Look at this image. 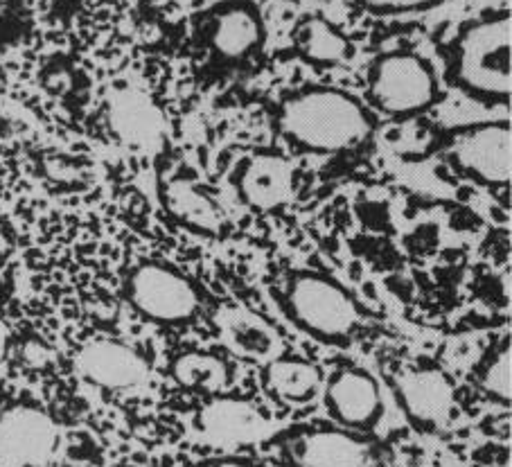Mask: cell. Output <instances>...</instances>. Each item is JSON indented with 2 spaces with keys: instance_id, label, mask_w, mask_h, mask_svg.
<instances>
[{
  "instance_id": "6da1fadb",
  "label": "cell",
  "mask_w": 512,
  "mask_h": 467,
  "mask_svg": "<svg viewBox=\"0 0 512 467\" xmlns=\"http://www.w3.org/2000/svg\"><path fill=\"white\" fill-rule=\"evenodd\" d=\"M276 122L289 145L310 154L352 152L375 134L373 109L332 86H303L285 95Z\"/></svg>"
},
{
  "instance_id": "7a4b0ae2",
  "label": "cell",
  "mask_w": 512,
  "mask_h": 467,
  "mask_svg": "<svg viewBox=\"0 0 512 467\" xmlns=\"http://www.w3.org/2000/svg\"><path fill=\"white\" fill-rule=\"evenodd\" d=\"M512 21L492 14L465 23L449 43V77L483 102H508L512 95Z\"/></svg>"
},
{
  "instance_id": "3957f363",
  "label": "cell",
  "mask_w": 512,
  "mask_h": 467,
  "mask_svg": "<svg viewBox=\"0 0 512 467\" xmlns=\"http://www.w3.org/2000/svg\"><path fill=\"white\" fill-rule=\"evenodd\" d=\"M282 305L298 330L334 346H346L364 323L357 298L334 278L316 271L294 273L287 280Z\"/></svg>"
},
{
  "instance_id": "277c9868",
  "label": "cell",
  "mask_w": 512,
  "mask_h": 467,
  "mask_svg": "<svg viewBox=\"0 0 512 467\" xmlns=\"http://www.w3.org/2000/svg\"><path fill=\"white\" fill-rule=\"evenodd\" d=\"M440 98L438 75L418 52L393 50L368 68V102L388 118H413L429 111Z\"/></svg>"
},
{
  "instance_id": "5b68a950",
  "label": "cell",
  "mask_w": 512,
  "mask_h": 467,
  "mask_svg": "<svg viewBox=\"0 0 512 467\" xmlns=\"http://www.w3.org/2000/svg\"><path fill=\"white\" fill-rule=\"evenodd\" d=\"M125 296L140 316L161 325L190 323L201 307L192 280L163 262H143L131 269Z\"/></svg>"
},
{
  "instance_id": "8992f818",
  "label": "cell",
  "mask_w": 512,
  "mask_h": 467,
  "mask_svg": "<svg viewBox=\"0 0 512 467\" xmlns=\"http://www.w3.org/2000/svg\"><path fill=\"white\" fill-rule=\"evenodd\" d=\"M445 158L465 179L497 190L512 179V134L506 120L479 122L452 131Z\"/></svg>"
},
{
  "instance_id": "52a82bcc",
  "label": "cell",
  "mask_w": 512,
  "mask_h": 467,
  "mask_svg": "<svg viewBox=\"0 0 512 467\" xmlns=\"http://www.w3.org/2000/svg\"><path fill=\"white\" fill-rule=\"evenodd\" d=\"M59 449V427L34 404L0 409V467H48Z\"/></svg>"
},
{
  "instance_id": "ba28073f",
  "label": "cell",
  "mask_w": 512,
  "mask_h": 467,
  "mask_svg": "<svg viewBox=\"0 0 512 467\" xmlns=\"http://www.w3.org/2000/svg\"><path fill=\"white\" fill-rule=\"evenodd\" d=\"M294 467H375L377 445L361 431L346 427H303L285 438Z\"/></svg>"
},
{
  "instance_id": "9c48e42d",
  "label": "cell",
  "mask_w": 512,
  "mask_h": 467,
  "mask_svg": "<svg viewBox=\"0 0 512 467\" xmlns=\"http://www.w3.org/2000/svg\"><path fill=\"white\" fill-rule=\"evenodd\" d=\"M397 402L413 425L425 431H440L456 411V389L445 370L416 366L395 380Z\"/></svg>"
},
{
  "instance_id": "30bf717a",
  "label": "cell",
  "mask_w": 512,
  "mask_h": 467,
  "mask_svg": "<svg viewBox=\"0 0 512 467\" xmlns=\"http://www.w3.org/2000/svg\"><path fill=\"white\" fill-rule=\"evenodd\" d=\"M323 402L339 427L368 431L382 418V393L373 375L364 368L343 366L323 382Z\"/></svg>"
},
{
  "instance_id": "8fae6325",
  "label": "cell",
  "mask_w": 512,
  "mask_h": 467,
  "mask_svg": "<svg viewBox=\"0 0 512 467\" xmlns=\"http://www.w3.org/2000/svg\"><path fill=\"white\" fill-rule=\"evenodd\" d=\"M197 429L210 445L233 449L258 445L271 434L267 416L244 398L215 395L197 411Z\"/></svg>"
},
{
  "instance_id": "7c38bea8",
  "label": "cell",
  "mask_w": 512,
  "mask_h": 467,
  "mask_svg": "<svg viewBox=\"0 0 512 467\" xmlns=\"http://www.w3.org/2000/svg\"><path fill=\"white\" fill-rule=\"evenodd\" d=\"M235 188L242 204L258 213H276L289 206L296 192L294 163L285 154L258 152L237 167Z\"/></svg>"
},
{
  "instance_id": "4fadbf2b",
  "label": "cell",
  "mask_w": 512,
  "mask_h": 467,
  "mask_svg": "<svg viewBox=\"0 0 512 467\" xmlns=\"http://www.w3.org/2000/svg\"><path fill=\"white\" fill-rule=\"evenodd\" d=\"M79 377L104 391L138 389L149 380V364L136 348L113 339H97L77 352Z\"/></svg>"
},
{
  "instance_id": "5bb4252c",
  "label": "cell",
  "mask_w": 512,
  "mask_h": 467,
  "mask_svg": "<svg viewBox=\"0 0 512 467\" xmlns=\"http://www.w3.org/2000/svg\"><path fill=\"white\" fill-rule=\"evenodd\" d=\"M217 339L231 355L246 361H267L282 355V334L260 312L242 303H226L213 316Z\"/></svg>"
},
{
  "instance_id": "9a60e30c",
  "label": "cell",
  "mask_w": 512,
  "mask_h": 467,
  "mask_svg": "<svg viewBox=\"0 0 512 467\" xmlns=\"http://www.w3.org/2000/svg\"><path fill=\"white\" fill-rule=\"evenodd\" d=\"M163 208L174 222L201 235H222L226 213L206 188L190 176H172L161 190Z\"/></svg>"
},
{
  "instance_id": "2e32d148",
  "label": "cell",
  "mask_w": 512,
  "mask_h": 467,
  "mask_svg": "<svg viewBox=\"0 0 512 467\" xmlns=\"http://www.w3.org/2000/svg\"><path fill=\"white\" fill-rule=\"evenodd\" d=\"M267 39V25L258 7L233 3L215 14L208 30V41L222 59L240 61L258 52Z\"/></svg>"
},
{
  "instance_id": "e0dca14e",
  "label": "cell",
  "mask_w": 512,
  "mask_h": 467,
  "mask_svg": "<svg viewBox=\"0 0 512 467\" xmlns=\"http://www.w3.org/2000/svg\"><path fill=\"white\" fill-rule=\"evenodd\" d=\"M109 122L116 136L129 147L154 149L163 140V113L140 91L113 93L109 100Z\"/></svg>"
},
{
  "instance_id": "ac0fdd59",
  "label": "cell",
  "mask_w": 512,
  "mask_h": 467,
  "mask_svg": "<svg viewBox=\"0 0 512 467\" xmlns=\"http://www.w3.org/2000/svg\"><path fill=\"white\" fill-rule=\"evenodd\" d=\"M323 370L312 359L278 355L262 368V386L273 400L287 407H305L323 391Z\"/></svg>"
},
{
  "instance_id": "d6986e66",
  "label": "cell",
  "mask_w": 512,
  "mask_h": 467,
  "mask_svg": "<svg viewBox=\"0 0 512 467\" xmlns=\"http://www.w3.org/2000/svg\"><path fill=\"white\" fill-rule=\"evenodd\" d=\"M294 46L307 64L332 68L352 55L350 39L323 16H305L294 30Z\"/></svg>"
},
{
  "instance_id": "ffe728a7",
  "label": "cell",
  "mask_w": 512,
  "mask_h": 467,
  "mask_svg": "<svg viewBox=\"0 0 512 467\" xmlns=\"http://www.w3.org/2000/svg\"><path fill=\"white\" fill-rule=\"evenodd\" d=\"M172 377L188 391L222 395L231 384V366L217 352L188 350L174 357Z\"/></svg>"
},
{
  "instance_id": "44dd1931",
  "label": "cell",
  "mask_w": 512,
  "mask_h": 467,
  "mask_svg": "<svg viewBox=\"0 0 512 467\" xmlns=\"http://www.w3.org/2000/svg\"><path fill=\"white\" fill-rule=\"evenodd\" d=\"M479 389L488 395L490 400L506 404L510 407L512 402V352H510V339L501 341L494 348L488 359L481 364L479 370Z\"/></svg>"
},
{
  "instance_id": "7402d4cb",
  "label": "cell",
  "mask_w": 512,
  "mask_h": 467,
  "mask_svg": "<svg viewBox=\"0 0 512 467\" xmlns=\"http://www.w3.org/2000/svg\"><path fill=\"white\" fill-rule=\"evenodd\" d=\"M361 10L370 14H411V12H425L436 7L445 0H352Z\"/></svg>"
},
{
  "instance_id": "603a6c76",
  "label": "cell",
  "mask_w": 512,
  "mask_h": 467,
  "mask_svg": "<svg viewBox=\"0 0 512 467\" xmlns=\"http://www.w3.org/2000/svg\"><path fill=\"white\" fill-rule=\"evenodd\" d=\"M7 352H10V328L0 319V364L7 359Z\"/></svg>"
},
{
  "instance_id": "cb8c5ba5",
  "label": "cell",
  "mask_w": 512,
  "mask_h": 467,
  "mask_svg": "<svg viewBox=\"0 0 512 467\" xmlns=\"http://www.w3.org/2000/svg\"><path fill=\"white\" fill-rule=\"evenodd\" d=\"M206 467H253V465L242 463V461H217V463H210Z\"/></svg>"
},
{
  "instance_id": "d4e9b609",
  "label": "cell",
  "mask_w": 512,
  "mask_h": 467,
  "mask_svg": "<svg viewBox=\"0 0 512 467\" xmlns=\"http://www.w3.org/2000/svg\"><path fill=\"white\" fill-rule=\"evenodd\" d=\"M12 3H16V0H0V5H12Z\"/></svg>"
},
{
  "instance_id": "484cf974",
  "label": "cell",
  "mask_w": 512,
  "mask_h": 467,
  "mask_svg": "<svg viewBox=\"0 0 512 467\" xmlns=\"http://www.w3.org/2000/svg\"><path fill=\"white\" fill-rule=\"evenodd\" d=\"M0 409H3V407H0Z\"/></svg>"
}]
</instances>
